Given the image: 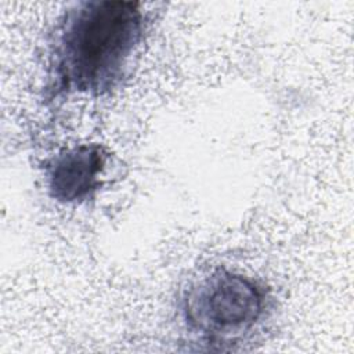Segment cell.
I'll list each match as a JSON object with an SVG mask.
<instances>
[{
	"mask_svg": "<svg viewBox=\"0 0 354 354\" xmlns=\"http://www.w3.org/2000/svg\"><path fill=\"white\" fill-rule=\"evenodd\" d=\"M108 159L109 152L98 142L59 149L43 163L48 196L62 205H80L93 199L102 187Z\"/></svg>",
	"mask_w": 354,
	"mask_h": 354,
	"instance_id": "3957f363",
	"label": "cell"
},
{
	"mask_svg": "<svg viewBox=\"0 0 354 354\" xmlns=\"http://www.w3.org/2000/svg\"><path fill=\"white\" fill-rule=\"evenodd\" d=\"M148 29L141 3L84 0L58 18L48 48L47 95L101 97L124 77Z\"/></svg>",
	"mask_w": 354,
	"mask_h": 354,
	"instance_id": "6da1fadb",
	"label": "cell"
},
{
	"mask_svg": "<svg viewBox=\"0 0 354 354\" xmlns=\"http://www.w3.org/2000/svg\"><path fill=\"white\" fill-rule=\"evenodd\" d=\"M266 288L242 272L216 267L184 290L180 311L187 328L207 343L232 342L264 317Z\"/></svg>",
	"mask_w": 354,
	"mask_h": 354,
	"instance_id": "7a4b0ae2",
	"label": "cell"
}]
</instances>
